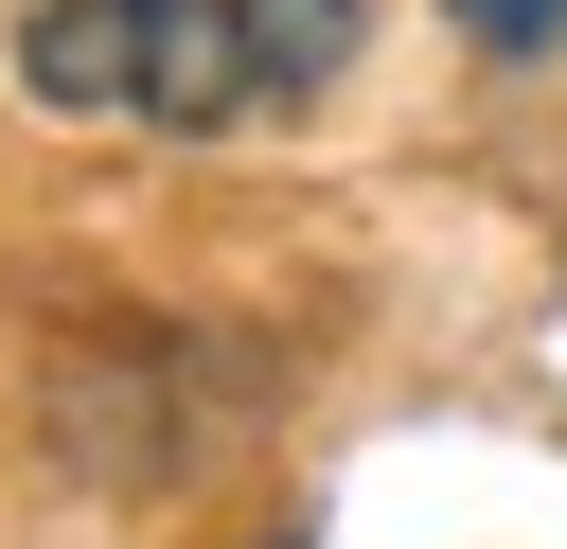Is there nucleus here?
Here are the masks:
<instances>
[{"mask_svg":"<svg viewBox=\"0 0 567 549\" xmlns=\"http://www.w3.org/2000/svg\"><path fill=\"white\" fill-rule=\"evenodd\" d=\"M478 53H567V0H443Z\"/></svg>","mask_w":567,"mask_h":549,"instance_id":"2","label":"nucleus"},{"mask_svg":"<svg viewBox=\"0 0 567 549\" xmlns=\"http://www.w3.org/2000/svg\"><path fill=\"white\" fill-rule=\"evenodd\" d=\"M354 35H372V0H35L18 89L89 106V124L230 142V124H301L354 71Z\"/></svg>","mask_w":567,"mask_h":549,"instance_id":"1","label":"nucleus"}]
</instances>
